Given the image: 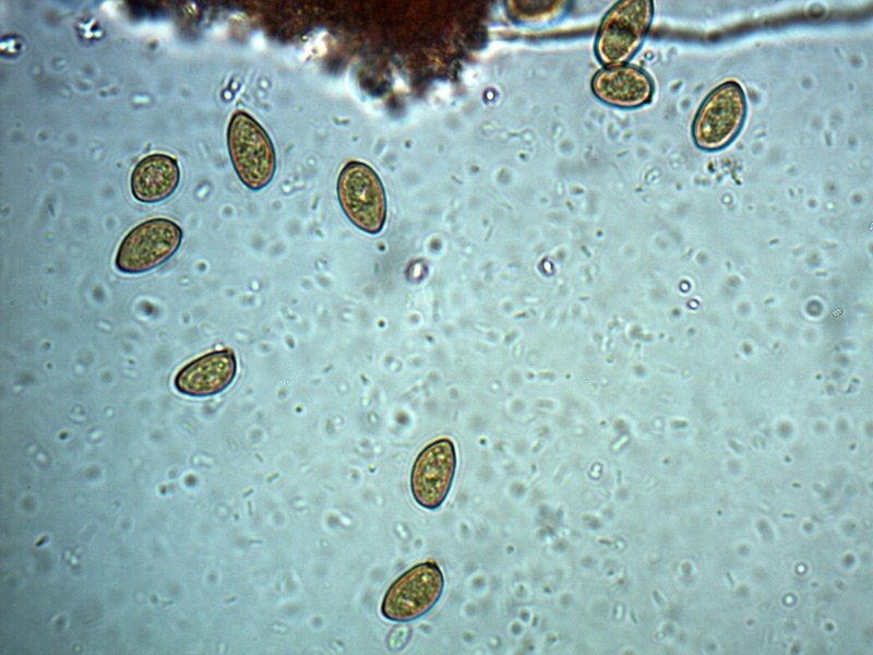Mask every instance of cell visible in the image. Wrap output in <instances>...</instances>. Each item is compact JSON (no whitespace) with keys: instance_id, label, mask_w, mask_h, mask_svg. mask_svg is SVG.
<instances>
[{"instance_id":"4","label":"cell","mask_w":873,"mask_h":655,"mask_svg":"<svg viewBox=\"0 0 873 655\" xmlns=\"http://www.w3.org/2000/svg\"><path fill=\"white\" fill-rule=\"evenodd\" d=\"M227 143L234 168L243 184L252 190L266 187L273 179L276 159L265 130L250 115L238 111L229 121Z\"/></svg>"},{"instance_id":"7","label":"cell","mask_w":873,"mask_h":655,"mask_svg":"<svg viewBox=\"0 0 873 655\" xmlns=\"http://www.w3.org/2000/svg\"><path fill=\"white\" fill-rule=\"evenodd\" d=\"M456 467L457 454L451 439L440 438L424 446L410 473L415 502L426 510H438L450 493Z\"/></svg>"},{"instance_id":"6","label":"cell","mask_w":873,"mask_h":655,"mask_svg":"<svg viewBox=\"0 0 873 655\" xmlns=\"http://www.w3.org/2000/svg\"><path fill=\"white\" fill-rule=\"evenodd\" d=\"M180 226L167 218H152L135 226L122 239L116 267L125 274L151 271L168 261L182 241Z\"/></svg>"},{"instance_id":"2","label":"cell","mask_w":873,"mask_h":655,"mask_svg":"<svg viewBox=\"0 0 873 655\" xmlns=\"http://www.w3.org/2000/svg\"><path fill=\"white\" fill-rule=\"evenodd\" d=\"M444 575L435 561L415 564L386 590L381 615L393 622H410L426 616L440 600Z\"/></svg>"},{"instance_id":"9","label":"cell","mask_w":873,"mask_h":655,"mask_svg":"<svg viewBox=\"0 0 873 655\" xmlns=\"http://www.w3.org/2000/svg\"><path fill=\"white\" fill-rule=\"evenodd\" d=\"M594 94L603 103L633 109L648 104L654 95L653 79L632 64H614L597 72L591 81Z\"/></svg>"},{"instance_id":"5","label":"cell","mask_w":873,"mask_h":655,"mask_svg":"<svg viewBox=\"0 0 873 655\" xmlns=\"http://www.w3.org/2000/svg\"><path fill=\"white\" fill-rule=\"evenodd\" d=\"M337 195L347 218L367 234H378L386 219V196L379 176L361 162L348 163L339 174Z\"/></svg>"},{"instance_id":"10","label":"cell","mask_w":873,"mask_h":655,"mask_svg":"<svg viewBox=\"0 0 873 655\" xmlns=\"http://www.w3.org/2000/svg\"><path fill=\"white\" fill-rule=\"evenodd\" d=\"M180 181L177 160L166 154H151L142 158L131 175L133 196L143 203H157L169 198Z\"/></svg>"},{"instance_id":"3","label":"cell","mask_w":873,"mask_h":655,"mask_svg":"<svg viewBox=\"0 0 873 655\" xmlns=\"http://www.w3.org/2000/svg\"><path fill=\"white\" fill-rule=\"evenodd\" d=\"M654 17L650 0H623L614 4L599 28L596 51L609 64H623L641 48Z\"/></svg>"},{"instance_id":"1","label":"cell","mask_w":873,"mask_h":655,"mask_svg":"<svg viewBox=\"0 0 873 655\" xmlns=\"http://www.w3.org/2000/svg\"><path fill=\"white\" fill-rule=\"evenodd\" d=\"M748 116L742 85L733 80L713 88L699 105L692 122L694 145L704 152H718L741 132Z\"/></svg>"},{"instance_id":"8","label":"cell","mask_w":873,"mask_h":655,"mask_svg":"<svg viewBox=\"0 0 873 655\" xmlns=\"http://www.w3.org/2000/svg\"><path fill=\"white\" fill-rule=\"evenodd\" d=\"M237 374V359L229 348L213 350L183 366L174 379L181 394L193 397L216 395L226 390Z\"/></svg>"}]
</instances>
